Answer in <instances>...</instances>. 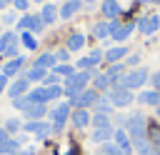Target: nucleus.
Wrapping results in <instances>:
<instances>
[{
  "label": "nucleus",
  "mask_w": 160,
  "mask_h": 155,
  "mask_svg": "<svg viewBox=\"0 0 160 155\" xmlns=\"http://www.w3.org/2000/svg\"><path fill=\"white\" fill-rule=\"evenodd\" d=\"M42 85H45V88H50V85H60V75L48 72V75H45V80H42Z\"/></svg>",
  "instance_id": "35"
},
{
  "label": "nucleus",
  "mask_w": 160,
  "mask_h": 155,
  "mask_svg": "<svg viewBox=\"0 0 160 155\" xmlns=\"http://www.w3.org/2000/svg\"><path fill=\"white\" fill-rule=\"evenodd\" d=\"M138 62H140V55H130L128 58V65H138Z\"/></svg>",
  "instance_id": "43"
},
{
  "label": "nucleus",
  "mask_w": 160,
  "mask_h": 155,
  "mask_svg": "<svg viewBox=\"0 0 160 155\" xmlns=\"http://www.w3.org/2000/svg\"><path fill=\"white\" fill-rule=\"evenodd\" d=\"M2 20H5V22H8V25H12V22H15V20H18V18H15V12H12V10H10V12H5V15H2Z\"/></svg>",
  "instance_id": "41"
},
{
  "label": "nucleus",
  "mask_w": 160,
  "mask_h": 155,
  "mask_svg": "<svg viewBox=\"0 0 160 155\" xmlns=\"http://www.w3.org/2000/svg\"><path fill=\"white\" fill-rule=\"evenodd\" d=\"M52 72H55V75H60V78H70V75H75L78 70H75L70 62H58V65L52 68Z\"/></svg>",
  "instance_id": "28"
},
{
  "label": "nucleus",
  "mask_w": 160,
  "mask_h": 155,
  "mask_svg": "<svg viewBox=\"0 0 160 155\" xmlns=\"http://www.w3.org/2000/svg\"><path fill=\"white\" fill-rule=\"evenodd\" d=\"M2 128H5V130H8V135H15V132H18V130H22V122H20V120H18V118H10V120H8V122H5V125H2Z\"/></svg>",
  "instance_id": "33"
},
{
  "label": "nucleus",
  "mask_w": 160,
  "mask_h": 155,
  "mask_svg": "<svg viewBox=\"0 0 160 155\" xmlns=\"http://www.w3.org/2000/svg\"><path fill=\"white\" fill-rule=\"evenodd\" d=\"M28 92H30V82L25 80V75H22V78H18V80H12V82L8 85V95H10V100L22 98V95H28Z\"/></svg>",
  "instance_id": "9"
},
{
  "label": "nucleus",
  "mask_w": 160,
  "mask_h": 155,
  "mask_svg": "<svg viewBox=\"0 0 160 155\" xmlns=\"http://www.w3.org/2000/svg\"><path fill=\"white\" fill-rule=\"evenodd\" d=\"M5 155H18V152H5Z\"/></svg>",
  "instance_id": "50"
},
{
  "label": "nucleus",
  "mask_w": 160,
  "mask_h": 155,
  "mask_svg": "<svg viewBox=\"0 0 160 155\" xmlns=\"http://www.w3.org/2000/svg\"><path fill=\"white\" fill-rule=\"evenodd\" d=\"M28 105H30L28 95H22V98H15V100H12V108H15V110H25Z\"/></svg>",
  "instance_id": "36"
},
{
  "label": "nucleus",
  "mask_w": 160,
  "mask_h": 155,
  "mask_svg": "<svg viewBox=\"0 0 160 155\" xmlns=\"http://www.w3.org/2000/svg\"><path fill=\"white\" fill-rule=\"evenodd\" d=\"M22 65H25V58L18 55V58H12V60H8V62L2 65V75H5V78H15V75L20 72Z\"/></svg>",
  "instance_id": "13"
},
{
  "label": "nucleus",
  "mask_w": 160,
  "mask_h": 155,
  "mask_svg": "<svg viewBox=\"0 0 160 155\" xmlns=\"http://www.w3.org/2000/svg\"><path fill=\"white\" fill-rule=\"evenodd\" d=\"M32 65H35V68H42V70H48V72H50V70L58 65V60H55V52H42V55H40V58H38Z\"/></svg>",
  "instance_id": "18"
},
{
  "label": "nucleus",
  "mask_w": 160,
  "mask_h": 155,
  "mask_svg": "<svg viewBox=\"0 0 160 155\" xmlns=\"http://www.w3.org/2000/svg\"><path fill=\"white\" fill-rule=\"evenodd\" d=\"M8 80H10V78H5V75H2V72H0V92H2V90H5V88H8Z\"/></svg>",
  "instance_id": "42"
},
{
  "label": "nucleus",
  "mask_w": 160,
  "mask_h": 155,
  "mask_svg": "<svg viewBox=\"0 0 160 155\" xmlns=\"http://www.w3.org/2000/svg\"><path fill=\"white\" fill-rule=\"evenodd\" d=\"M20 42H22L28 50H35V48H38V40H35V35H32V32H28V30H25V32H20Z\"/></svg>",
  "instance_id": "29"
},
{
  "label": "nucleus",
  "mask_w": 160,
  "mask_h": 155,
  "mask_svg": "<svg viewBox=\"0 0 160 155\" xmlns=\"http://www.w3.org/2000/svg\"><path fill=\"white\" fill-rule=\"evenodd\" d=\"M125 55H128V48H125V45H115V48H110V50L105 52V60H108V62H120Z\"/></svg>",
  "instance_id": "23"
},
{
  "label": "nucleus",
  "mask_w": 160,
  "mask_h": 155,
  "mask_svg": "<svg viewBox=\"0 0 160 155\" xmlns=\"http://www.w3.org/2000/svg\"><path fill=\"white\" fill-rule=\"evenodd\" d=\"M12 8H15V10H20V12H28L30 0H12Z\"/></svg>",
  "instance_id": "38"
},
{
  "label": "nucleus",
  "mask_w": 160,
  "mask_h": 155,
  "mask_svg": "<svg viewBox=\"0 0 160 155\" xmlns=\"http://www.w3.org/2000/svg\"><path fill=\"white\" fill-rule=\"evenodd\" d=\"M2 8H5V2H2V0H0V10H2Z\"/></svg>",
  "instance_id": "47"
},
{
  "label": "nucleus",
  "mask_w": 160,
  "mask_h": 155,
  "mask_svg": "<svg viewBox=\"0 0 160 155\" xmlns=\"http://www.w3.org/2000/svg\"><path fill=\"white\" fill-rule=\"evenodd\" d=\"M28 100H30V102H40V105L50 102V98H48V88H45V85H40V88H32V90L28 92Z\"/></svg>",
  "instance_id": "19"
},
{
  "label": "nucleus",
  "mask_w": 160,
  "mask_h": 155,
  "mask_svg": "<svg viewBox=\"0 0 160 155\" xmlns=\"http://www.w3.org/2000/svg\"><path fill=\"white\" fill-rule=\"evenodd\" d=\"M112 142H115L125 155H130V152H132V142H130V135L125 132V128H118V130L112 132Z\"/></svg>",
  "instance_id": "11"
},
{
  "label": "nucleus",
  "mask_w": 160,
  "mask_h": 155,
  "mask_svg": "<svg viewBox=\"0 0 160 155\" xmlns=\"http://www.w3.org/2000/svg\"><path fill=\"white\" fill-rule=\"evenodd\" d=\"M138 100H140L142 105H155V108H158V102H160V92H158V90H140Z\"/></svg>",
  "instance_id": "25"
},
{
  "label": "nucleus",
  "mask_w": 160,
  "mask_h": 155,
  "mask_svg": "<svg viewBox=\"0 0 160 155\" xmlns=\"http://www.w3.org/2000/svg\"><path fill=\"white\" fill-rule=\"evenodd\" d=\"M80 8H82V0H68V2L60 8V18H62V20H70Z\"/></svg>",
  "instance_id": "20"
},
{
  "label": "nucleus",
  "mask_w": 160,
  "mask_h": 155,
  "mask_svg": "<svg viewBox=\"0 0 160 155\" xmlns=\"http://www.w3.org/2000/svg\"><path fill=\"white\" fill-rule=\"evenodd\" d=\"M138 2H158V0H138Z\"/></svg>",
  "instance_id": "45"
},
{
  "label": "nucleus",
  "mask_w": 160,
  "mask_h": 155,
  "mask_svg": "<svg viewBox=\"0 0 160 155\" xmlns=\"http://www.w3.org/2000/svg\"><path fill=\"white\" fill-rule=\"evenodd\" d=\"M45 28H48V25L42 22V18H40V15H35V18H32V32H42Z\"/></svg>",
  "instance_id": "37"
},
{
  "label": "nucleus",
  "mask_w": 160,
  "mask_h": 155,
  "mask_svg": "<svg viewBox=\"0 0 160 155\" xmlns=\"http://www.w3.org/2000/svg\"><path fill=\"white\" fill-rule=\"evenodd\" d=\"M92 32H95V38H100V40L108 38V35H110V22H98V25L92 28Z\"/></svg>",
  "instance_id": "32"
},
{
  "label": "nucleus",
  "mask_w": 160,
  "mask_h": 155,
  "mask_svg": "<svg viewBox=\"0 0 160 155\" xmlns=\"http://www.w3.org/2000/svg\"><path fill=\"white\" fill-rule=\"evenodd\" d=\"M8 138H12V135H8V130H5V128H0V142H5Z\"/></svg>",
  "instance_id": "44"
},
{
  "label": "nucleus",
  "mask_w": 160,
  "mask_h": 155,
  "mask_svg": "<svg viewBox=\"0 0 160 155\" xmlns=\"http://www.w3.org/2000/svg\"><path fill=\"white\" fill-rule=\"evenodd\" d=\"M45 75H48V70H42V68H35V65H32V68L25 72V80H28V82H42V80H45Z\"/></svg>",
  "instance_id": "26"
},
{
  "label": "nucleus",
  "mask_w": 160,
  "mask_h": 155,
  "mask_svg": "<svg viewBox=\"0 0 160 155\" xmlns=\"http://www.w3.org/2000/svg\"><path fill=\"white\" fill-rule=\"evenodd\" d=\"M158 120H160V102H158Z\"/></svg>",
  "instance_id": "46"
},
{
  "label": "nucleus",
  "mask_w": 160,
  "mask_h": 155,
  "mask_svg": "<svg viewBox=\"0 0 160 155\" xmlns=\"http://www.w3.org/2000/svg\"><path fill=\"white\" fill-rule=\"evenodd\" d=\"M0 35H2V32H0Z\"/></svg>",
  "instance_id": "52"
},
{
  "label": "nucleus",
  "mask_w": 160,
  "mask_h": 155,
  "mask_svg": "<svg viewBox=\"0 0 160 155\" xmlns=\"http://www.w3.org/2000/svg\"><path fill=\"white\" fill-rule=\"evenodd\" d=\"M132 30H135V25H130V22H125V25H120V22H110V38L118 40V42L128 40Z\"/></svg>",
  "instance_id": "10"
},
{
  "label": "nucleus",
  "mask_w": 160,
  "mask_h": 155,
  "mask_svg": "<svg viewBox=\"0 0 160 155\" xmlns=\"http://www.w3.org/2000/svg\"><path fill=\"white\" fill-rule=\"evenodd\" d=\"M108 100L112 102V108H128L132 102V90H128L122 85H112L108 90Z\"/></svg>",
  "instance_id": "4"
},
{
  "label": "nucleus",
  "mask_w": 160,
  "mask_h": 155,
  "mask_svg": "<svg viewBox=\"0 0 160 155\" xmlns=\"http://www.w3.org/2000/svg\"><path fill=\"white\" fill-rule=\"evenodd\" d=\"M22 112H25V118H28V120H42V118L48 115V108H45V105H40V102H30Z\"/></svg>",
  "instance_id": "14"
},
{
  "label": "nucleus",
  "mask_w": 160,
  "mask_h": 155,
  "mask_svg": "<svg viewBox=\"0 0 160 155\" xmlns=\"http://www.w3.org/2000/svg\"><path fill=\"white\" fill-rule=\"evenodd\" d=\"M88 2H95V0H88Z\"/></svg>",
  "instance_id": "51"
},
{
  "label": "nucleus",
  "mask_w": 160,
  "mask_h": 155,
  "mask_svg": "<svg viewBox=\"0 0 160 155\" xmlns=\"http://www.w3.org/2000/svg\"><path fill=\"white\" fill-rule=\"evenodd\" d=\"M148 78H150V72H148L145 68H135V70L125 72V78L120 80V85L128 88V90H138V88H142V85L148 82Z\"/></svg>",
  "instance_id": "3"
},
{
  "label": "nucleus",
  "mask_w": 160,
  "mask_h": 155,
  "mask_svg": "<svg viewBox=\"0 0 160 155\" xmlns=\"http://www.w3.org/2000/svg\"><path fill=\"white\" fill-rule=\"evenodd\" d=\"M70 120H72V125H75V128H88L92 118H90V112H88V110H82V108H75V110L70 112Z\"/></svg>",
  "instance_id": "15"
},
{
  "label": "nucleus",
  "mask_w": 160,
  "mask_h": 155,
  "mask_svg": "<svg viewBox=\"0 0 160 155\" xmlns=\"http://www.w3.org/2000/svg\"><path fill=\"white\" fill-rule=\"evenodd\" d=\"M150 82H152V90H158V92H160V70L150 75Z\"/></svg>",
  "instance_id": "40"
},
{
  "label": "nucleus",
  "mask_w": 160,
  "mask_h": 155,
  "mask_svg": "<svg viewBox=\"0 0 160 155\" xmlns=\"http://www.w3.org/2000/svg\"><path fill=\"white\" fill-rule=\"evenodd\" d=\"M92 78V70H78L75 75H70V78H65V95L70 98V102L88 88V80Z\"/></svg>",
  "instance_id": "2"
},
{
  "label": "nucleus",
  "mask_w": 160,
  "mask_h": 155,
  "mask_svg": "<svg viewBox=\"0 0 160 155\" xmlns=\"http://www.w3.org/2000/svg\"><path fill=\"white\" fill-rule=\"evenodd\" d=\"M68 58H70V50H68V48H62V50L55 52V60H58V62H68Z\"/></svg>",
  "instance_id": "39"
},
{
  "label": "nucleus",
  "mask_w": 160,
  "mask_h": 155,
  "mask_svg": "<svg viewBox=\"0 0 160 155\" xmlns=\"http://www.w3.org/2000/svg\"><path fill=\"white\" fill-rule=\"evenodd\" d=\"M102 58H105V52H100V50H92L88 58H80V60H78V68H80V70H92V68H95V65H98Z\"/></svg>",
  "instance_id": "12"
},
{
  "label": "nucleus",
  "mask_w": 160,
  "mask_h": 155,
  "mask_svg": "<svg viewBox=\"0 0 160 155\" xmlns=\"http://www.w3.org/2000/svg\"><path fill=\"white\" fill-rule=\"evenodd\" d=\"M92 88H95L98 92H108V90L112 88V80L108 78V72H100V75H95V80H92Z\"/></svg>",
  "instance_id": "24"
},
{
  "label": "nucleus",
  "mask_w": 160,
  "mask_h": 155,
  "mask_svg": "<svg viewBox=\"0 0 160 155\" xmlns=\"http://www.w3.org/2000/svg\"><path fill=\"white\" fill-rule=\"evenodd\" d=\"M112 132H115L112 125H110V128H95V130H92V142H100V145H102V142H110V140H112Z\"/></svg>",
  "instance_id": "21"
},
{
  "label": "nucleus",
  "mask_w": 160,
  "mask_h": 155,
  "mask_svg": "<svg viewBox=\"0 0 160 155\" xmlns=\"http://www.w3.org/2000/svg\"><path fill=\"white\" fill-rule=\"evenodd\" d=\"M98 100H100V92L95 90V88H85L70 105H75V108H82V110H88V108H92V105H98Z\"/></svg>",
  "instance_id": "6"
},
{
  "label": "nucleus",
  "mask_w": 160,
  "mask_h": 155,
  "mask_svg": "<svg viewBox=\"0 0 160 155\" xmlns=\"http://www.w3.org/2000/svg\"><path fill=\"white\" fill-rule=\"evenodd\" d=\"M95 110H98L100 115H110V112H112V102H110L108 98H100L98 105H95Z\"/></svg>",
  "instance_id": "31"
},
{
  "label": "nucleus",
  "mask_w": 160,
  "mask_h": 155,
  "mask_svg": "<svg viewBox=\"0 0 160 155\" xmlns=\"http://www.w3.org/2000/svg\"><path fill=\"white\" fill-rule=\"evenodd\" d=\"M32 18H35V15H28V12H25V15L18 20V30H22V32H25V30L32 32Z\"/></svg>",
  "instance_id": "30"
},
{
  "label": "nucleus",
  "mask_w": 160,
  "mask_h": 155,
  "mask_svg": "<svg viewBox=\"0 0 160 155\" xmlns=\"http://www.w3.org/2000/svg\"><path fill=\"white\" fill-rule=\"evenodd\" d=\"M40 18H42V22H45V25H52V22L60 18V10H58L55 5H50V2H45V5H42V10H40Z\"/></svg>",
  "instance_id": "16"
},
{
  "label": "nucleus",
  "mask_w": 160,
  "mask_h": 155,
  "mask_svg": "<svg viewBox=\"0 0 160 155\" xmlns=\"http://www.w3.org/2000/svg\"><path fill=\"white\" fill-rule=\"evenodd\" d=\"M2 2H5V5H8V2H12V0H2Z\"/></svg>",
  "instance_id": "49"
},
{
  "label": "nucleus",
  "mask_w": 160,
  "mask_h": 155,
  "mask_svg": "<svg viewBox=\"0 0 160 155\" xmlns=\"http://www.w3.org/2000/svg\"><path fill=\"white\" fill-rule=\"evenodd\" d=\"M158 25H160V18H140L138 30H140V32H145V35H152V32L158 30Z\"/></svg>",
  "instance_id": "17"
},
{
  "label": "nucleus",
  "mask_w": 160,
  "mask_h": 155,
  "mask_svg": "<svg viewBox=\"0 0 160 155\" xmlns=\"http://www.w3.org/2000/svg\"><path fill=\"white\" fill-rule=\"evenodd\" d=\"M82 45H85V35H80V32H72V35L68 38V45H65V48H68L70 52H75V50H80Z\"/></svg>",
  "instance_id": "27"
},
{
  "label": "nucleus",
  "mask_w": 160,
  "mask_h": 155,
  "mask_svg": "<svg viewBox=\"0 0 160 155\" xmlns=\"http://www.w3.org/2000/svg\"><path fill=\"white\" fill-rule=\"evenodd\" d=\"M18 35L12 32V30H8V32H2L0 35V52L5 55V58H18Z\"/></svg>",
  "instance_id": "5"
},
{
  "label": "nucleus",
  "mask_w": 160,
  "mask_h": 155,
  "mask_svg": "<svg viewBox=\"0 0 160 155\" xmlns=\"http://www.w3.org/2000/svg\"><path fill=\"white\" fill-rule=\"evenodd\" d=\"M102 15L105 18H110V20H115L118 15H120V2L118 0H102Z\"/></svg>",
  "instance_id": "22"
},
{
  "label": "nucleus",
  "mask_w": 160,
  "mask_h": 155,
  "mask_svg": "<svg viewBox=\"0 0 160 155\" xmlns=\"http://www.w3.org/2000/svg\"><path fill=\"white\" fill-rule=\"evenodd\" d=\"M90 122H92L95 128H110V118H108V115H100V112H98Z\"/></svg>",
  "instance_id": "34"
},
{
  "label": "nucleus",
  "mask_w": 160,
  "mask_h": 155,
  "mask_svg": "<svg viewBox=\"0 0 160 155\" xmlns=\"http://www.w3.org/2000/svg\"><path fill=\"white\" fill-rule=\"evenodd\" d=\"M125 132L130 135L135 150H140V148H145V145L150 142V140H148V128H145V118H142V115H130V118L125 120Z\"/></svg>",
  "instance_id": "1"
},
{
  "label": "nucleus",
  "mask_w": 160,
  "mask_h": 155,
  "mask_svg": "<svg viewBox=\"0 0 160 155\" xmlns=\"http://www.w3.org/2000/svg\"><path fill=\"white\" fill-rule=\"evenodd\" d=\"M22 130L25 132H32L35 138H48L52 132V125L45 122V120H28V122H22Z\"/></svg>",
  "instance_id": "8"
},
{
  "label": "nucleus",
  "mask_w": 160,
  "mask_h": 155,
  "mask_svg": "<svg viewBox=\"0 0 160 155\" xmlns=\"http://www.w3.org/2000/svg\"><path fill=\"white\" fill-rule=\"evenodd\" d=\"M50 120H52V130H60L68 120H70V102H60L50 110Z\"/></svg>",
  "instance_id": "7"
},
{
  "label": "nucleus",
  "mask_w": 160,
  "mask_h": 155,
  "mask_svg": "<svg viewBox=\"0 0 160 155\" xmlns=\"http://www.w3.org/2000/svg\"><path fill=\"white\" fill-rule=\"evenodd\" d=\"M30 2H42V0H30Z\"/></svg>",
  "instance_id": "48"
}]
</instances>
